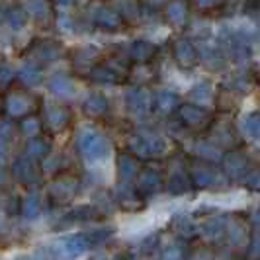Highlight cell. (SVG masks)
Masks as SVG:
<instances>
[{
	"mask_svg": "<svg viewBox=\"0 0 260 260\" xmlns=\"http://www.w3.org/2000/svg\"><path fill=\"white\" fill-rule=\"evenodd\" d=\"M112 235V229H96V231H88V233H75L63 237L57 241L59 248L69 254V256H77L86 252L88 248H94L98 245H102L104 241H108V237Z\"/></svg>",
	"mask_w": 260,
	"mask_h": 260,
	"instance_id": "cell-1",
	"label": "cell"
},
{
	"mask_svg": "<svg viewBox=\"0 0 260 260\" xmlns=\"http://www.w3.org/2000/svg\"><path fill=\"white\" fill-rule=\"evenodd\" d=\"M80 192V178L77 174H59L47 188V198L53 206H67L71 204Z\"/></svg>",
	"mask_w": 260,
	"mask_h": 260,
	"instance_id": "cell-2",
	"label": "cell"
},
{
	"mask_svg": "<svg viewBox=\"0 0 260 260\" xmlns=\"http://www.w3.org/2000/svg\"><path fill=\"white\" fill-rule=\"evenodd\" d=\"M77 149L78 153L82 155V158L96 162V160H102L110 153V145L106 141L100 133L92 129H84L78 133L77 137Z\"/></svg>",
	"mask_w": 260,
	"mask_h": 260,
	"instance_id": "cell-3",
	"label": "cell"
},
{
	"mask_svg": "<svg viewBox=\"0 0 260 260\" xmlns=\"http://www.w3.org/2000/svg\"><path fill=\"white\" fill-rule=\"evenodd\" d=\"M12 178L18 184H22L27 190H36L43 176H41V169H39V160L31 158L29 155H22L14 160L12 165Z\"/></svg>",
	"mask_w": 260,
	"mask_h": 260,
	"instance_id": "cell-4",
	"label": "cell"
},
{
	"mask_svg": "<svg viewBox=\"0 0 260 260\" xmlns=\"http://www.w3.org/2000/svg\"><path fill=\"white\" fill-rule=\"evenodd\" d=\"M36 102H38V98L31 92H27L26 88H12V90L6 92V98H4L6 114L14 119L31 116L36 112Z\"/></svg>",
	"mask_w": 260,
	"mask_h": 260,
	"instance_id": "cell-5",
	"label": "cell"
},
{
	"mask_svg": "<svg viewBox=\"0 0 260 260\" xmlns=\"http://www.w3.org/2000/svg\"><path fill=\"white\" fill-rule=\"evenodd\" d=\"M73 121V114L67 106L49 104L45 110V127L51 131V135H59L67 131V127Z\"/></svg>",
	"mask_w": 260,
	"mask_h": 260,
	"instance_id": "cell-6",
	"label": "cell"
},
{
	"mask_svg": "<svg viewBox=\"0 0 260 260\" xmlns=\"http://www.w3.org/2000/svg\"><path fill=\"white\" fill-rule=\"evenodd\" d=\"M92 22H94V26L98 27V29H102V31H117L123 26L121 16L114 8H110V6H96L92 10Z\"/></svg>",
	"mask_w": 260,
	"mask_h": 260,
	"instance_id": "cell-7",
	"label": "cell"
},
{
	"mask_svg": "<svg viewBox=\"0 0 260 260\" xmlns=\"http://www.w3.org/2000/svg\"><path fill=\"white\" fill-rule=\"evenodd\" d=\"M31 61H36L39 65H45V63H53L57 59L63 57V47L57 43V41H39L36 45H31Z\"/></svg>",
	"mask_w": 260,
	"mask_h": 260,
	"instance_id": "cell-8",
	"label": "cell"
},
{
	"mask_svg": "<svg viewBox=\"0 0 260 260\" xmlns=\"http://www.w3.org/2000/svg\"><path fill=\"white\" fill-rule=\"evenodd\" d=\"M131 149H133V153H137V155L151 156L162 149V141H160L156 135L141 133V135H135V139L131 141Z\"/></svg>",
	"mask_w": 260,
	"mask_h": 260,
	"instance_id": "cell-9",
	"label": "cell"
},
{
	"mask_svg": "<svg viewBox=\"0 0 260 260\" xmlns=\"http://www.w3.org/2000/svg\"><path fill=\"white\" fill-rule=\"evenodd\" d=\"M49 90L55 96H59V98H71V96H75L77 86H75L73 78L69 77L67 73H55L49 78Z\"/></svg>",
	"mask_w": 260,
	"mask_h": 260,
	"instance_id": "cell-10",
	"label": "cell"
},
{
	"mask_svg": "<svg viewBox=\"0 0 260 260\" xmlns=\"http://www.w3.org/2000/svg\"><path fill=\"white\" fill-rule=\"evenodd\" d=\"M24 8H26L29 18H34L36 22H41V24L47 22L53 14L49 0H26L24 2Z\"/></svg>",
	"mask_w": 260,
	"mask_h": 260,
	"instance_id": "cell-11",
	"label": "cell"
},
{
	"mask_svg": "<svg viewBox=\"0 0 260 260\" xmlns=\"http://www.w3.org/2000/svg\"><path fill=\"white\" fill-rule=\"evenodd\" d=\"M82 112L88 117H102L108 112V100L104 94H90L82 102Z\"/></svg>",
	"mask_w": 260,
	"mask_h": 260,
	"instance_id": "cell-12",
	"label": "cell"
},
{
	"mask_svg": "<svg viewBox=\"0 0 260 260\" xmlns=\"http://www.w3.org/2000/svg\"><path fill=\"white\" fill-rule=\"evenodd\" d=\"M18 77H20V80H22L26 86H36V84H39V82L43 80L41 65L29 59L27 63H24V65L20 67V71H18Z\"/></svg>",
	"mask_w": 260,
	"mask_h": 260,
	"instance_id": "cell-13",
	"label": "cell"
},
{
	"mask_svg": "<svg viewBox=\"0 0 260 260\" xmlns=\"http://www.w3.org/2000/svg\"><path fill=\"white\" fill-rule=\"evenodd\" d=\"M90 77L92 80L102 82V84H117V82H121V75L112 65H94V69L90 71Z\"/></svg>",
	"mask_w": 260,
	"mask_h": 260,
	"instance_id": "cell-14",
	"label": "cell"
},
{
	"mask_svg": "<svg viewBox=\"0 0 260 260\" xmlns=\"http://www.w3.org/2000/svg\"><path fill=\"white\" fill-rule=\"evenodd\" d=\"M51 153V149H49V143L45 141V139H41V137H29V141L26 145V155H29L31 158H36V160H43V158H47Z\"/></svg>",
	"mask_w": 260,
	"mask_h": 260,
	"instance_id": "cell-15",
	"label": "cell"
},
{
	"mask_svg": "<svg viewBox=\"0 0 260 260\" xmlns=\"http://www.w3.org/2000/svg\"><path fill=\"white\" fill-rule=\"evenodd\" d=\"M117 172H119L121 180H131L137 174V160L127 153L119 155L117 156Z\"/></svg>",
	"mask_w": 260,
	"mask_h": 260,
	"instance_id": "cell-16",
	"label": "cell"
},
{
	"mask_svg": "<svg viewBox=\"0 0 260 260\" xmlns=\"http://www.w3.org/2000/svg\"><path fill=\"white\" fill-rule=\"evenodd\" d=\"M20 213H22L24 219H36V217H39V213H41V202H39L38 196L36 194L26 196L22 200V204H20Z\"/></svg>",
	"mask_w": 260,
	"mask_h": 260,
	"instance_id": "cell-17",
	"label": "cell"
},
{
	"mask_svg": "<svg viewBox=\"0 0 260 260\" xmlns=\"http://www.w3.org/2000/svg\"><path fill=\"white\" fill-rule=\"evenodd\" d=\"M27 12L24 6H10L6 10V22L14 27V29H22L27 24Z\"/></svg>",
	"mask_w": 260,
	"mask_h": 260,
	"instance_id": "cell-18",
	"label": "cell"
},
{
	"mask_svg": "<svg viewBox=\"0 0 260 260\" xmlns=\"http://www.w3.org/2000/svg\"><path fill=\"white\" fill-rule=\"evenodd\" d=\"M18 129H20V133L24 137H36V135H39V131H41V121L31 114V116H26L20 119Z\"/></svg>",
	"mask_w": 260,
	"mask_h": 260,
	"instance_id": "cell-19",
	"label": "cell"
},
{
	"mask_svg": "<svg viewBox=\"0 0 260 260\" xmlns=\"http://www.w3.org/2000/svg\"><path fill=\"white\" fill-rule=\"evenodd\" d=\"M158 188H160V178H158V174L151 172V170H147V172L141 174V178H139V190H141L143 194H155Z\"/></svg>",
	"mask_w": 260,
	"mask_h": 260,
	"instance_id": "cell-20",
	"label": "cell"
},
{
	"mask_svg": "<svg viewBox=\"0 0 260 260\" xmlns=\"http://www.w3.org/2000/svg\"><path fill=\"white\" fill-rule=\"evenodd\" d=\"M174 55H176V59H178V63L182 67H188L194 63V49H192V45L190 43H186V41H180V43H176V47H174Z\"/></svg>",
	"mask_w": 260,
	"mask_h": 260,
	"instance_id": "cell-21",
	"label": "cell"
},
{
	"mask_svg": "<svg viewBox=\"0 0 260 260\" xmlns=\"http://www.w3.org/2000/svg\"><path fill=\"white\" fill-rule=\"evenodd\" d=\"M153 53H155V47L151 43H147V41H137L131 47V57L135 61H149L153 57Z\"/></svg>",
	"mask_w": 260,
	"mask_h": 260,
	"instance_id": "cell-22",
	"label": "cell"
},
{
	"mask_svg": "<svg viewBox=\"0 0 260 260\" xmlns=\"http://www.w3.org/2000/svg\"><path fill=\"white\" fill-rule=\"evenodd\" d=\"M147 104H149V100H147L145 92L133 90L127 94V108H131L133 112H143V110H147Z\"/></svg>",
	"mask_w": 260,
	"mask_h": 260,
	"instance_id": "cell-23",
	"label": "cell"
},
{
	"mask_svg": "<svg viewBox=\"0 0 260 260\" xmlns=\"http://www.w3.org/2000/svg\"><path fill=\"white\" fill-rule=\"evenodd\" d=\"M156 106H158L160 112H170L176 106V96L170 94V92H160L158 98H156Z\"/></svg>",
	"mask_w": 260,
	"mask_h": 260,
	"instance_id": "cell-24",
	"label": "cell"
},
{
	"mask_svg": "<svg viewBox=\"0 0 260 260\" xmlns=\"http://www.w3.org/2000/svg\"><path fill=\"white\" fill-rule=\"evenodd\" d=\"M14 71L10 69L8 65H2L0 63V90L2 88H8L10 84H12V80H14Z\"/></svg>",
	"mask_w": 260,
	"mask_h": 260,
	"instance_id": "cell-25",
	"label": "cell"
},
{
	"mask_svg": "<svg viewBox=\"0 0 260 260\" xmlns=\"http://www.w3.org/2000/svg\"><path fill=\"white\" fill-rule=\"evenodd\" d=\"M12 131H14L12 121L0 117V139H12Z\"/></svg>",
	"mask_w": 260,
	"mask_h": 260,
	"instance_id": "cell-26",
	"label": "cell"
},
{
	"mask_svg": "<svg viewBox=\"0 0 260 260\" xmlns=\"http://www.w3.org/2000/svg\"><path fill=\"white\" fill-rule=\"evenodd\" d=\"M184 16V8L180 6V4H172L169 10V18L172 20V22H180Z\"/></svg>",
	"mask_w": 260,
	"mask_h": 260,
	"instance_id": "cell-27",
	"label": "cell"
},
{
	"mask_svg": "<svg viewBox=\"0 0 260 260\" xmlns=\"http://www.w3.org/2000/svg\"><path fill=\"white\" fill-rule=\"evenodd\" d=\"M59 4H63V6H71V4H75L77 0H57Z\"/></svg>",
	"mask_w": 260,
	"mask_h": 260,
	"instance_id": "cell-28",
	"label": "cell"
},
{
	"mask_svg": "<svg viewBox=\"0 0 260 260\" xmlns=\"http://www.w3.org/2000/svg\"><path fill=\"white\" fill-rule=\"evenodd\" d=\"M6 112V106H4V98L0 96V117H2V114Z\"/></svg>",
	"mask_w": 260,
	"mask_h": 260,
	"instance_id": "cell-29",
	"label": "cell"
},
{
	"mask_svg": "<svg viewBox=\"0 0 260 260\" xmlns=\"http://www.w3.org/2000/svg\"><path fill=\"white\" fill-rule=\"evenodd\" d=\"M147 2H149V4H151V6H158V4H162V2H165V0H147Z\"/></svg>",
	"mask_w": 260,
	"mask_h": 260,
	"instance_id": "cell-30",
	"label": "cell"
},
{
	"mask_svg": "<svg viewBox=\"0 0 260 260\" xmlns=\"http://www.w3.org/2000/svg\"><path fill=\"white\" fill-rule=\"evenodd\" d=\"M2 18H6V12H4L2 8H0V20H2Z\"/></svg>",
	"mask_w": 260,
	"mask_h": 260,
	"instance_id": "cell-31",
	"label": "cell"
}]
</instances>
